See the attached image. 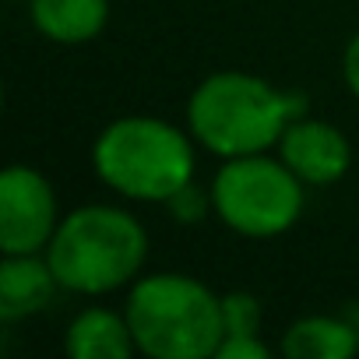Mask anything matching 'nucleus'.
I'll return each mask as SVG.
<instances>
[{"label":"nucleus","mask_w":359,"mask_h":359,"mask_svg":"<svg viewBox=\"0 0 359 359\" xmlns=\"http://www.w3.org/2000/svg\"><path fill=\"white\" fill-rule=\"evenodd\" d=\"M299 113V95L278 92L264 78L243 71L208 74L187 102L191 137L222 158L268 151Z\"/></svg>","instance_id":"nucleus-1"},{"label":"nucleus","mask_w":359,"mask_h":359,"mask_svg":"<svg viewBox=\"0 0 359 359\" xmlns=\"http://www.w3.org/2000/svg\"><path fill=\"white\" fill-rule=\"evenodd\" d=\"M43 254L64 289L102 296L141 275L148 257V233L123 208L85 205L60 219Z\"/></svg>","instance_id":"nucleus-2"},{"label":"nucleus","mask_w":359,"mask_h":359,"mask_svg":"<svg viewBox=\"0 0 359 359\" xmlns=\"http://www.w3.org/2000/svg\"><path fill=\"white\" fill-rule=\"evenodd\" d=\"M127 324L137 352L151 359H208L226 338L222 296L191 275H148L127 296Z\"/></svg>","instance_id":"nucleus-3"},{"label":"nucleus","mask_w":359,"mask_h":359,"mask_svg":"<svg viewBox=\"0 0 359 359\" xmlns=\"http://www.w3.org/2000/svg\"><path fill=\"white\" fill-rule=\"evenodd\" d=\"M92 162L102 184L130 201L165 205L194 180L191 137L155 116H123L102 127L92 148Z\"/></svg>","instance_id":"nucleus-4"},{"label":"nucleus","mask_w":359,"mask_h":359,"mask_svg":"<svg viewBox=\"0 0 359 359\" xmlns=\"http://www.w3.org/2000/svg\"><path fill=\"white\" fill-rule=\"evenodd\" d=\"M215 215L240 236H278L303 212V180L282 162L257 155L226 158L212 180Z\"/></svg>","instance_id":"nucleus-5"},{"label":"nucleus","mask_w":359,"mask_h":359,"mask_svg":"<svg viewBox=\"0 0 359 359\" xmlns=\"http://www.w3.org/2000/svg\"><path fill=\"white\" fill-rule=\"evenodd\" d=\"M57 194L32 165H8L0 176V247L4 254H39L57 233Z\"/></svg>","instance_id":"nucleus-6"},{"label":"nucleus","mask_w":359,"mask_h":359,"mask_svg":"<svg viewBox=\"0 0 359 359\" xmlns=\"http://www.w3.org/2000/svg\"><path fill=\"white\" fill-rule=\"evenodd\" d=\"M278 158L310 187L334 184L338 176H345L352 162V148L345 134L324 120H306L296 116L278 137Z\"/></svg>","instance_id":"nucleus-7"},{"label":"nucleus","mask_w":359,"mask_h":359,"mask_svg":"<svg viewBox=\"0 0 359 359\" xmlns=\"http://www.w3.org/2000/svg\"><path fill=\"white\" fill-rule=\"evenodd\" d=\"M57 275L46 254H4L0 264V320H22L50 306Z\"/></svg>","instance_id":"nucleus-8"},{"label":"nucleus","mask_w":359,"mask_h":359,"mask_svg":"<svg viewBox=\"0 0 359 359\" xmlns=\"http://www.w3.org/2000/svg\"><path fill=\"white\" fill-rule=\"evenodd\" d=\"M67 352L74 359H127L130 352H137L127 313L102 306L81 310L67 327Z\"/></svg>","instance_id":"nucleus-9"},{"label":"nucleus","mask_w":359,"mask_h":359,"mask_svg":"<svg viewBox=\"0 0 359 359\" xmlns=\"http://www.w3.org/2000/svg\"><path fill=\"white\" fill-rule=\"evenodd\" d=\"M32 22L53 43H88L109 22V0H32Z\"/></svg>","instance_id":"nucleus-10"},{"label":"nucleus","mask_w":359,"mask_h":359,"mask_svg":"<svg viewBox=\"0 0 359 359\" xmlns=\"http://www.w3.org/2000/svg\"><path fill=\"white\" fill-rule=\"evenodd\" d=\"M282 352L289 359H348L359 352V324L352 327L341 317H299L285 338H282Z\"/></svg>","instance_id":"nucleus-11"},{"label":"nucleus","mask_w":359,"mask_h":359,"mask_svg":"<svg viewBox=\"0 0 359 359\" xmlns=\"http://www.w3.org/2000/svg\"><path fill=\"white\" fill-rule=\"evenodd\" d=\"M222 320H226V334H257L261 303L250 292H229L222 296Z\"/></svg>","instance_id":"nucleus-12"},{"label":"nucleus","mask_w":359,"mask_h":359,"mask_svg":"<svg viewBox=\"0 0 359 359\" xmlns=\"http://www.w3.org/2000/svg\"><path fill=\"white\" fill-rule=\"evenodd\" d=\"M165 208H169V215H172L180 226H194V222L205 219L208 208H215V201H212V191L198 187L194 180H191V184H184V187H180V191L165 201Z\"/></svg>","instance_id":"nucleus-13"},{"label":"nucleus","mask_w":359,"mask_h":359,"mask_svg":"<svg viewBox=\"0 0 359 359\" xmlns=\"http://www.w3.org/2000/svg\"><path fill=\"white\" fill-rule=\"evenodd\" d=\"M271 348L257 334H226L215 348V359H268Z\"/></svg>","instance_id":"nucleus-14"},{"label":"nucleus","mask_w":359,"mask_h":359,"mask_svg":"<svg viewBox=\"0 0 359 359\" xmlns=\"http://www.w3.org/2000/svg\"><path fill=\"white\" fill-rule=\"evenodd\" d=\"M341 74H345V85H348V92L359 99V32L348 39V46H345V57H341Z\"/></svg>","instance_id":"nucleus-15"}]
</instances>
